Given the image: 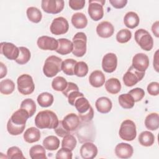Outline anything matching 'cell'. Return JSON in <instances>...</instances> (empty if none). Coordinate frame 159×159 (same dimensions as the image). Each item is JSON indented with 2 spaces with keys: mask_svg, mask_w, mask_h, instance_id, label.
I'll return each instance as SVG.
<instances>
[{
  "mask_svg": "<svg viewBox=\"0 0 159 159\" xmlns=\"http://www.w3.org/2000/svg\"><path fill=\"white\" fill-rule=\"evenodd\" d=\"M30 117L28 112L20 109L14 112L7 124V132L12 135H18L22 134L25 127V123Z\"/></svg>",
  "mask_w": 159,
  "mask_h": 159,
  "instance_id": "1",
  "label": "cell"
},
{
  "mask_svg": "<svg viewBox=\"0 0 159 159\" xmlns=\"http://www.w3.org/2000/svg\"><path fill=\"white\" fill-rule=\"evenodd\" d=\"M59 122L57 116L50 110L40 111L35 117V124L39 129H55Z\"/></svg>",
  "mask_w": 159,
  "mask_h": 159,
  "instance_id": "2",
  "label": "cell"
},
{
  "mask_svg": "<svg viewBox=\"0 0 159 159\" xmlns=\"http://www.w3.org/2000/svg\"><path fill=\"white\" fill-rule=\"evenodd\" d=\"M62 60L55 55L48 57L45 61L43 66V72L44 75L48 78H52L57 75L61 70Z\"/></svg>",
  "mask_w": 159,
  "mask_h": 159,
  "instance_id": "3",
  "label": "cell"
},
{
  "mask_svg": "<svg viewBox=\"0 0 159 159\" xmlns=\"http://www.w3.org/2000/svg\"><path fill=\"white\" fill-rule=\"evenodd\" d=\"M87 37L84 32L76 33L72 39L73 49L72 53L78 57H81L86 52Z\"/></svg>",
  "mask_w": 159,
  "mask_h": 159,
  "instance_id": "4",
  "label": "cell"
},
{
  "mask_svg": "<svg viewBox=\"0 0 159 159\" xmlns=\"http://www.w3.org/2000/svg\"><path fill=\"white\" fill-rule=\"evenodd\" d=\"M119 134L120 137L125 141H132L137 136L136 125L132 120L126 119L124 120L120 127Z\"/></svg>",
  "mask_w": 159,
  "mask_h": 159,
  "instance_id": "5",
  "label": "cell"
},
{
  "mask_svg": "<svg viewBox=\"0 0 159 159\" xmlns=\"http://www.w3.org/2000/svg\"><path fill=\"white\" fill-rule=\"evenodd\" d=\"M134 38L136 42L143 50L150 51L153 48V40L147 30L143 29L137 30L135 32Z\"/></svg>",
  "mask_w": 159,
  "mask_h": 159,
  "instance_id": "6",
  "label": "cell"
},
{
  "mask_svg": "<svg viewBox=\"0 0 159 159\" xmlns=\"http://www.w3.org/2000/svg\"><path fill=\"white\" fill-rule=\"evenodd\" d=\"M17 89L23 95H29L32 93L35 89V84L32 76L28 74H23L17 80Z\"/></svg>",
  "mask_w": 159,
  "mask_h": 159,
  "instance_id": "7",
  "label": "cell"
},
{
  "mask_svg": "<svg viewBox=\"0 0 159 159\" xmlns=\"http://www.w3.org/2000/svg\"><path fill=\"white\" fill-rule=\"evenodd\" d=\"M105 2V0L89 1L88 12L93 20L98 21L103 17V5Z\"/></svg>",
  "mask_w": 159,
  "mask_h": 159,
  "instance_id": "8",
  "label": "cell"
},
{
  "mask_svg": "<svg viewBox=\"0 0 159 159\" xmlns=\"http://www.w3.org/2000/svg\"><path fill=\"white\" fill-rule=\"evenodd\" d=\"M145 76V72L139 71L132 66H130L127 72L123 76V81L125 86L131 87L141 81Z\"/></svg>",
  "mask_w": 159,
  "mask_h": 159,
  "instance_id": "9",
  "label": "cell"
},
{
  "mask_svg": "<svg viewBox=\"0 0 159 159\" xmlns=\"http://www.w3.org/2000/svg\"><path fill=\"white\" fill-rule=\"evenodd\" d=\"M68 22L63 17H58L55 18L50 27V32L56 35L65 34L68 32Z\"/></svg>",
  "mask_w": 159,
  "mask_h": 159,
  "instance_id": "10",
  "label": "cell"
},
{
  "mask_svg": "<svg viewBox=\"0 0 159 159\" xmlns=\"http://www.w3.org/2000/svg\"><path fill=\"white\" fill-rule=\"evenodd\" d=\"M63 0H43L41 2L42 9L48 14H56L60 12L64 7Z\"/></svg>",
  "mask_w": 159,
  "mask_h": 159,
  "instance_id": "11",
  "label": "cell"
},
{
  "mask_svg": "<svg viewBox=\"0 0 159 159\" xmlns=\"http://www.w3.org/2000/svg\"><path fill=\"white\" fill-rule=\"evenodd\" d=\"M0 52L1 54L11 60H16L19 55V48L10 42H1L0 44Z\"/></svg>",
  "mask_w": 159,
  "mask_h": 159,
  "instance_id": "12",
  "label": "cell"
},
{
  "mask_svg": "<svg viewBox=\"0 0 159 159\" xmlns=\"http://www.w3.org/2000/svg\"><path fill=\"white\" fill-rule=\"evenodd\" d=\"M37 46L44 50H56L58 46V40L47 35L40 37L37 39Z\"/></svg>",
  "mask_w": 159,
  "mask_h": 159,
  "instance_id": "13",
  "label": "cell"
},
{
  "mask_svg": "<svg viewBox=\"0 0 159 159\" xmlns=\"http://www.w3.org/2000/svg\"><path fill=\"white\" fill-rule=\"evenodd\" d=\"M117 66V58L114 53H107L102 58V68L106 73H112Z\"/></svg>",
  "mask_w": 159,
  "mask_h": 159,
  "instance_id": "14",
  "label": "cell"
},
{
  "mask_svg": "<svg viewBox=\"0 0 159 159\" xmlns=\"http://www.w3.org/2000/svg\"><path fill=\"white\" fill-rule=\"evenodd\" d=\"M132 66L139 71L145 72L149 66V58L143 53L135 54L132 58Z\"/></svg>",
  "mask_w": 159,
  "mask_h": 159,
  "instance_id": "15",
  "label": "cell"
},
{
  "mask_svg": "<svg viewBox=\"0 0 159 159\" xmlns=\"http://www.w3.org/2000/svg\"><path fill=\"white\" fill-rule=\"evenodd\" d=\"M134 153L133 147L127 143H119L115 148V153L119 158H129Z\"/></svg>",
  "mask_w": 159,
  "mask_h": 159,
  "instance_id": "16",
  "label": "cell"
},
{
  "mask_svg": "<svg viewBox=\"0 0 159 159\" xmlns=\"http://www.w3.org/2000/svg\"><path fill=\"white\" fill-rule=\"evenodd\" d=\"M80 153L81 157L84 159H93L98 154V148L94 143L86 142L81 147Z\"/></svg>",
  "mask_w": 159,
  "mask_h": 159,
  "instance_id": "17",
  "label": "cell"
},
{
  "mask_svg": "<svg viewBox=\"0 0 159 159\" xmlns=\"http://www.w3.org/2000/svg\"><path fill=\"white\" fill-rule=\"evenodd\" d=\"M114 32L113 25L108 21H102L96 27L98 35L102 38H109L111 37Z\"/></svg>",
  "mask_w": 159,
  "mask_h": 159,
  "instance_id": "18",
  "label": "cell"
},
{
  "mask_svg": "<svg viewBox=\"0 0 159 159\" xmlns=\"http://www.w3.org/2000/svg\"><path fill=\"white\" fill-rule=\"evenodd\" d=\"M80 123V118L75 113H70L67 114L62 120V124L65 128L71 131H74L79 126Z\"/></svg>",
  "mask_w": 159,
  "mask_h": 159,
  "instance_id": "19",
  "label": "cell"
},
{
  "mask_svg": "<svg viewBox=\"0 0 159 159\" xmlns=\"http://www.w3.org/2000/svg\"><path fill=\"white\" fill-rule=\"evenodd\" d=\"M95 106L98 112L102 114H106L111 111L112 103L108 98L101 97L96 101Z\"/></svg>",
  "mask_w": 159,
  "mask_h": 159,
  "instance_id": "20",
  "label": "cell"
},
{
  "mask_svg": "<svg viewBox=\"0 0 159 159\" xmlns=\"http://www.w3.org/2000/svg\"><path fill=\"white\" fill-rule=\"evenodd\" d=\"M90 84L94 88H99L103 86L105 83V76L100 70L93 71L89 77Z\"/></svg>",
  "mask_w": 159,
  "mask_h": 159,
  "instance_id": "21",
  "label": "cell"
},
{
  "mask_svg": "<svg viewBox=\"0 0 159 159\" xmlns=\"http://www.w3.org/2000/svg\"><path fill=\"white\" fill-rule=\"evenodd\" d=\"M58 46L57 49L55 50L58 53L65 55L70 53L73 51V45L72 42L67 39H58Z\"/></svg>",
  "mask_w": 159,
  "mask_h": 159,
  "instance_id": "22",
  "label": "cell"
},
{
  "mask_svg": "<svg viewBox=\"0 0 159 159\" xmlns=\"http://www.w3.org/2000/svg\"><path fill=\"white\" fill-rule=\"evenodd\" d=\"M24 140L29 143H34L39 141L40 139V130L34 127L28 128L24 132L23 135Z\"/></svg>",
  "mask_w": 159,
  "mask_h": 159,
  "instance_id": "23",
  "label": "cell"
},
{
  "mask_svg": "<svg viewBox=\"0 0 159 159\" xmlns=\"http://www.w3.org/2000/svg\"><path fill=\"white\" fill-rule=\"evenodd\" d=\"M140 22V19L137 13L133 11L128 12L124 17V25L129 29H134L137 27Z\"/></svg>",
  "mask_w": 159,
  "mask_h": 159,
  "instance_id": "24",
  "label": "cell"
},
{
  "mask_svg": "<svg viewBox=\"0 0 159 159\" xmlns=\"http://www.w3.org/2000/svg\"><path fill=\"white\" fill-rule=\"evenodd\" d=\"M71 23L76 29H84L88 24L86 16L82 12L75 13L71 17Z\"/></svg>",
  "mask_w": 159,
  "mask_h": 159,
  "instance_id": "25",
  "label": "cell"
},
{
  "mask_svg": "<svg viewBox=\"0 0 159 159\" xmlns=\"http://www.w3.org/2000/svg\"><path fill=\"white\" fill-rule=\"evenodd\" d=\"M145 125L150 130H155L159 127V116L157 112L148 114L145 119Z\"/></svg>",
  "mask_w": 159,
  "mask_h": 159,
  "instance_id": "26",
  "label": "cell"
},
{
  "mask_svg": "<svg viewBox=\"0 0 159 159\" xmlns=\"http://www.w3.org/2000/svg\"><path fill=\"white\" fill-rule=\"evenodd\" d=\"M105 88L109 93L116 94L120 91L121 84L117 78H111L106 82Z\"/></svg>",
  "mask_w": 159,
  "mask_h": 159,
  "instance_id": "27",
  "label": "cell"
},
{
  "mask_svg": "<svg viewBox=\"0 0 159 159\" xmlns=\"http://www.w3.org/2000/svg\"><path fill=\"white\" fill-rule=\"evenodd\" d=\"M139 142L142 146H152L155 142V136L149 131H143L141 132L139 136Z\"/></svg>",
  "mask_w": 159,
  "mask_h": 159,
  "instance_id": "28",
  "label": "cell"
},
{
  "mask_svg": "<svg viewBox=\"0 0 159 159\" xmlns=\"http://www.w3.org/2000/svg\"><path fill=\"white\" fill-rule=\"evenodd\" d=\"M60 140L54 135H50L44 139L43 145L48 150H56L60 146Z\"/></svg>",
  "mask_w": 159,
  "mask_h": 159,
  "instance_id": "29",
  "label": "cell"
},
{
  "mask_svg": "<svg viewBox=\"0 0 159 159\" xmlns=\"http://www.w3.org/2000/svg\"><path fill=\"white\" fill-rule=\"evenodd\" d=\"M44 147L40 145L32 146L29 150V155L32 159H44L47 158L46 152Z\"/></svg>",
  "mask_w": 159,
  "mask_h": 159,
  "instance_id": "30",
  "label": "cell"
},
{
  "mask_svg": "<svg viewBox=\"0 0 159 159\" xmlns=\"http://www.w3.org/2000/svg\"><path fill=\"white\" fill-rule=\"evenodd\" d=\"M37 100L41 107H47L53 104L54 98L52 94L48 92H43L38 96Z\"/></svg>",
  "mask_w": 159,
  "mask_h": 159,
  "instance_id": "31",
  "label": "cell"
},
{
  "mask_svg": "<svg viewBox=\"0 0 159 159\" xmlns=\"http://www.w3.org/2000/svg\"><path fill=\"white\" fill-rule=\"evenodd\" d=\"M29 20L34 23H39L42 17L41 11L36 7H29L26 11Z\"/></svg>",
  "mask_w": 159,
  "mask_h": 159,
  "instance_id": "32",
  "label": "cell"
},
{
  "mask_svg": "<svg viewBox=\"0 0 159 159\" xmlns=\"http://www.w3.org/2000/svg\"><path fill=\"white\" fill-rule=\"evenodd\" d=\"M77 61L73 58H68L65 60L61 63V70L63 72L70 76L74 75V68Z\"/></svg>",
  "mask_w": 159,
  "mask_h": 159,
  "instance_id": "33",
  "label": "cell"
},
{
  "mask_svg": "<svg viewBox=\"0 0 159 159\" xmlns=\"http://www.w3.org/2000/svg\"><path fill=\"white\" fill-rule=\"evenodd\" d=\"M118 99L120 106L124 109H131L135 104L133 98L129 93L120 94Z\"/></svg>",
  "mask_w": 159,
  "mask_h": 159,
  "instance_id": "34",
  "label": "cell"
},
{
  "mask_svg": "<svg viewBox=\"0 0 159 159\" xmlns=\"http://www.w3.org/2000/svg\"><path fill=\"white\" fill-rule=\"evenodd\" d=\"M15 89V84L10 79H5L0 82V92L5 95L11 94Z\"/></svg>",
  "mask_w": 159,
  "mask_h": 159,
  "instance_id": "35",
  "label": "cell"
},
{
  "mask_svg": "<svg viewBox=\"0 0 159 159\" xmlns=\"http://www.w3.org/2000/svg\"><path fill=\"white\" fill-rule=\"evenodd\" d=\"M75 106L78 111V114H83L88 111V109L91 107V105L88 100L86 98L83 96L78 98L75 101Z\"/></svg>",
  "mask_w": 159,
  "mask_h": 159,
  "instance_id": "36",
  "label": "cell"
},
{
  "mask_svg": "<svg viewBox=\"0 0 159 159\" xmlns=\"http://www.w3.org/2000/svg\"><path fill=\"white\" fill-rule=\"evenodd\" d=\"M19 55L18 58L15 60L16 62L19 65H24L27 63L30 58V52L25 47H20Z\"/></svg>",
  "mask_w": 159,
  "mask_h": 159,
  "instance_id": "37",
  "label": "cell"
},
{
  "mask_svg": "<svg viewBox=\"0 0 159 159\" xmlns=\"http://www.w3.org/2000/svg\"><path fill=\"white\" fill-rule=\"evenodd\" d=\"M20 108L25 110L28 112L29 117H32L36 111V104L34 100L30 98H27L22 101Z\"/></svg>",
  "mask_w": 159,
  "mask_h": 159,
  "instance_id": "38",
  "label": "cell"
},
{
  "mask_svg": "<svg viewBox=\"0 0 159 159\" xmlns=\"http://www.w3.org/2000/svg\"><path fill=\"white\" fill-rule=\"evenodd\" d=\"M68 82L65 78L62 76L55 77L52 82V88L57 91H63L66 88Z\"/></svg>",
  "mask_w": 159,
  "mask_h": 159,
  "instance_id": "39",
  "label": "cell"
},
{
  "mask_svg": "<svg viewBox=\"0 0 159 159\" xmlns=\"http://www.w3.org/2000/svg\"><path fill=\"white\" fill-rule=\"evenodd\" d=\"M76 140L75 137L73 135L70 134H68L65 135L61 142V147L67 148L71 151L73 150L76 145Z\"/></svg>",
  "mask_w": 159,
  "mask_h": 159,
  "instance_id": "40",
  "label": "cell"
},
{
  "mask_svg": "<svg viewBox=\"0 0 159 159\" xmlns=\"http://www.w3.org/2000/svg\"><path fill=\"white\" fill-rule=\"evenodd\" d=\"M88 72V66L84 61H81L76 63L74 68V75L78 77L85 76Z\"/></svg>",
  "mask_w": 159,
  "mask_h": 159,
  "instance_id": "41",
  "label": "cell"
},
{
  "mask_svg": "<svg viewBox=\"0 0 159 159\" xmlns=\"http://www.w3.org/2000/svg\"><path fill=\"white\" fill-rule=\"evenodd\" d=\"M132 37L131 32L127 29L120 30L116 35V40L120 43H124L129 42Z\"/></svg>",
  "mask_w": 159,
  "mask_h": 159,
  "instance_id": "42",
  "label": "cell"
},
{
  "mask_svg": "<svg viewBox=\"0 0 159 159\" xmlns=\"http://www.w3.org/2000/svg\"><path fill=\"white\" fill-rule=\"evenodd\" d=\"M7 158L11 159H16V158H22L25 159V157L23 155V153L20 149L16 146L11 147L8 148L7 151Z\"/></svg>",
  "mask_w": 159,
  "mask_h": 159,
  "instance_id": "43",
  "label": "cell"
},
{
  "mask_svg": "<svg viewBox=\"0 0 159 159\" xmlns=\"http://www.w3.org/2000/svg\"><path fill=\"white\" fill-rule=\"evenodd\" d=\"M133 98L135 102H139L145 96V91L140 88H135L131 89L128 93Z\"/></svg>",
  "mask_w": 159,
  "mask_h": 159,
  "instance_id": "44",
  "label": "cell"
},
{
  "mask_svg": "<svg viewBox=\"0 0 159 159\" xmlns=\"http://www.w3.org/2000/svg\"><path fill=\"white\" fill-rule=\"evenodd\" d=\"M73 157V153L71 150L61 147L57 153L55 158L57 159H71Z\"/></svg>",
  "mask_w": 159,
  "mask_h": 159,
  "instance_id": "45",
  "label": "cell"
},
{
  "mask_svg": "<svg viewBox=\"0 0 159 159\" xmlns=\"http://www.w3.org/2000/svg\"><path fill=\"white\" fill-rule=\"evenodd\" d=\"M78 117L83 122H88L91 121L94 117V111L93 107L91 106L88 111L84 113L78 114Z\"/></svg>",
  "mask_w": 159,
  "mask_h": 159,
  "instance_id": "46",
  "label": "cell"
},
{
  "mask_svg": "<svg viewBox=\"0 0 159 159\" xmlns=\"http://www.w3.org/2000/svg\"><path fill=\"white\" fill-rule=\"evenodd\" d=\"M54 130L56 134L60 137H64L65 135L70 134V132L66 129L63 126L62 124V120H59V122L57 126L54 129Z\"/></svg>",
  "mask_w": 159,
  "mask_h": 159,
  "instance_id": "47",
  "label": "cell"
},
{
  "mask_svg": "<svg viewBox=\"0 0 159 159\" xmlns=\"http://www.w3.org/2000/svg\"><path fill=\"white\" fill-rule=\"evenodd\" d=\"M83 94L81 92L79 91V90H75V91H71L67 98H68V101L69 102L70 104H71V106H75V101L80 97H83Z\"/></svg>",
  "mask_w": 159,
  "mask_h": 159,
  "instance_id": "48",
  "label": "cell"
},
{
  "mask_svg": "<svg viewBox=\"0 0 159 159\" xmlns=\"http://www.w3.org/2000/svg\"><path fill=\"white\" fill-rule=\"evenodd\" d=\"M69 6L73 10H80L84 7V0H70Z\"/></svg>",
  "mask_w": 159,
  "mask_h": 159,
  "instance_id": "49",
  "label": "cell"
},
{
  "mask_svg": "<svg viewBox=\"0 0 159 159\" xmlns=\"http://www.w3.org/2000/svg\"><path fill=\"white\" fill-rule=\"evenodd\" d=\"M147 91L152 96H157L159 94V83L152 82L147 86Z\"/></svg>",
  "mask_w": 159,
  "mask_h": 159,
  "instance_id": "50",
  "label": "cell"
},
{
  "mask_svg": "<svg viewBox=\"0 0 159 159\" xmlns=\"http://www.w3.org/2000/svg\"><path fill=\"white\" fill-rule=\"evenodd\" d=\"M75 90H79L78 86L74 83L73 82H68V85L65 89H64L62 91L63 94L67 98L68 94L72 91H75Z\"/></svg>",
  "mask_w": 159,
  "mask_h": 159,
  "instance_id": "51",
  "label": "cell"
},
{
  "mask_svg": "<svg viewBox=\"0 0 159 159\" xmlns=\"http://www.w3.org/2000/svg\"><path fill=\"white\" fill-rule=\"evenodd\" d=\"M111 5L116 9H121L125 6L127 3V0H109Z\"/></svg>",
  "mask_w": 159,
  "mask_h": 159,
  "instance_id": "52",
  "label": "cell"
},
{
  "mask_svg": "<svg viewBox=\"0 0 159 159\" xmlns=\"http://www.w3.org/2000/svg\"><path fill=\"white\" fill-rule=\"evenodd\" d=\"M0 78H2L7 75V68L2 62H0Z\"/></svg>",
  "mask_w": 159,
  "mask_h": 159,
  "instance_id": "53",
  "label": "cell"
},
{
  "mask_svg": "<svg viewBox=\"0 0 159 159\" xmlns=\"http://www.w3.org/2000/svg\"><path fill=\"white\" fill-rule=\"evenodd\" d=\"M152 31L153 34L155 35V37H158L159 34H158V21H156L154 22L152 26Z\"/></svg>",
  "mask_w": 159,
  "mask_h": 159,
  "instance_id": "54",
  "label": "cell"
},
{
  "mask_svg": "<svg viewBox=\"0 0 159 159\" xmlns=\"http://www.w3.org/2000/svg\"><path fill=\"white\" fill-rule=\"evenodd\" d=\"M158 50H157V52H155V56L153 57V67L157 72L158 71Z\"/></svg>",
  "mask_w": 159,
  "mask_h": 159,
  "instance_id": "55",
  "label": "cell"
}]
</instances>
